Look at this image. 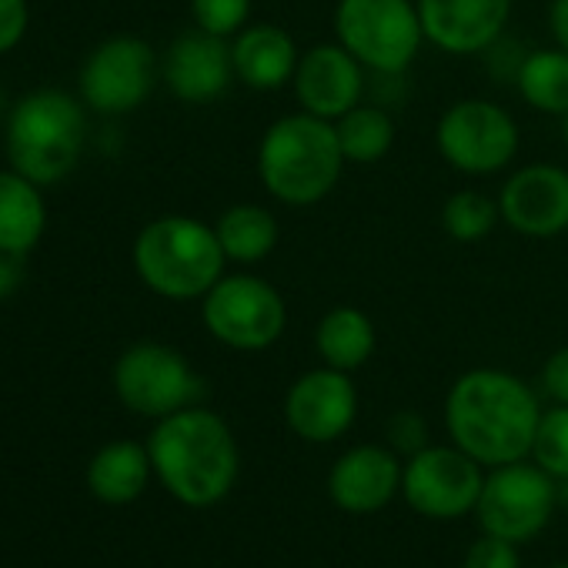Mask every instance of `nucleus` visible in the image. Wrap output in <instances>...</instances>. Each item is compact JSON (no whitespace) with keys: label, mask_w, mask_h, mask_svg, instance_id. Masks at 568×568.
I'll return each instance as SVG.
<instances>
[{"label":"nucleus","mask_w":568,"mask_h":568,"mask_svg":"<svg viewBox=\"0 0 568 568\" xmlns=\"http://www.w3.org/2000/svg\"><path fill=\"white\" fill-rule=\"evenodd\" d=\"M541 405L528 382L501 368L465 372L445 398V428L452 445L481 468L511 465L531 455Z\"/></svg>","instance_id":"nucleus-1"},{"label":"nucleus","mask_w":568,"mask_h":568,"mask_svg":"<svg viewBox=\"0 0 568 568\" xmlns=\"http://www.w3.org/2000/svg\"><path fill=\"white\" fill-rule=\"evenodd\" d=\"M148 452L154 478L187 508L221 505L241 475V448L231 425L201 405L158 418Z\"/></svg>","instance_id":"nucleus-2"},{"label":"nucleus","mask_w":568,"mask_h":568,"mask_svg":"<svg viewBox=\"0 0 568 568\" xmlns=\"http://www.w3.org/2000/svg\"><path fill=\"white\" fill-rule=\"evenodd\" d=\"M345 164L335 124L308 111L277 118L257 144V178L274 201L288 207L325 201L342 181Z\"/></svg>","instance_id":"nucleus-3"},{"label":"nucleus","mask_w":568,"mask_h":568,"mask_svg":"<svg viewBox=\"0 0 568 568\" xmlns=\"http://www.w3.org/2000/svg\"><path fill=\"white\" fill-rule=\"evenodd\" d=\"M227 254L217 231L197 217L164 214L151 221L134 241V267L141 281L161 298H204L224 277Z\"/></svg>","instance_id":"nucleus-4"},{"label":"nucleus","mask_w":568,"mask_h":568,"mask_svg":"<svg viewBox=\"0 0 568 568\" xmlns=\"http://www.w3.org/2000/svg\"><path fill=\"white\" fill-rule=\"evenodd\" d=\"M88 121L81 104L64 91H38L18 104L8 124V158L34 184L68 178L81 158Z\"/></svg>","instance_id":"nucleus-5"},{"label":"nucleus","mask_w":568,"mask_h":568,"mask_svg":"<svg viewBox=\"0 0 568 568\" xmlns=\"http://www.w3.org/2000/svg\"><path fill=\"white\" fill-rule=\"evenodd\" d=\"M338 44L372 74L398 78L425 44L415 0H338Z\"/></svg>","instance_id":"nucleus-6"},{"label":"nucleus","mask_w":568,"mask_h":568,"mask_svg":"<svg viewBox=\"0 0 568 568\" xmlns=\"http://www.w3.org/2000/svg\"><path fill=\"white\" fill-rule=\"evenodd\" d=\"M201 318L211 338L234 352H264L288 325L281 292L257 274H224L201 298Z\"/></svg>","instance_id":"nucleus-7"},{"label":"nucleus","mask_w":568,"mask_h":568,"mask_svg":"<svg viewBox=\"0 0 568 568\" xmlns=\"http://www.w3.org/2000/svg\"><path fill=\"white\" fill-rule=\"evenodd\" d=\"M558 508V481L535 462H511L485 471V485L475 505V521L485 535L511 545L531 541L551 521Z\"/></svg>","instance_id":"nucleus-8"},{"label":"nucleus","mask_w":568,"mask_h":568,"mask_svg":"<svg viewBox=\"0 0 568 568\" xmlns=\"http://www.w3.org/2000/svg\"><path fill=\"white\" fill-rule=\"evenodd\" d=\"M435 144L445 164H452L458 174L488 178L515 161L518 124L501 104L465 98L442 114L435 128Z\"/></svg>","instance_id":"nucleus-9"},{"label":"nucleus","mask_w":568,"mask_h":568,"mask_svg":"<svg viewBox=\"0 0 568 568\" xmlns=\"http://www.w3.org/2000/svg\"><path fill=\"white\" fill-rule=\"evenodd\" d=\"M114 392L124 408L144 418H168L201 402L204 385L187 358L168 345L141 342L114 365Z\"/></svg>","instance_id":"nucleus-10"},{"label":"nucleus","mask_w":568,"mask_h":568,"mask_svg":"<svg viewBox=\"0 0 568 568\" xmlns=\"http://www.w3.org/2000/svg\"><path fill=\"white\" fill-rule=\"evenodd\" d=\"M485 485V468L458 445H428L405 462L402 495L412 511L452 521L471 515Z\"/></svg>","instance_id":"nucleus-11"},{"label":"nucleus","mask_w":568,"mask_h":568,"mask_svg":"<svg viewBox=\"0 0 568 568\" xmlns=\"http://www.w3.org/2000/svg\"><path fill=\"white\" fill-rule=\"evenodd\" d=\"M158 81V54L138 38L104 41L81 71V94L101 114H128L148 101Z\"/></svg>","instance_id":"nucleus-12"},{"label":"nucleus","mask_w":568,"mask_h":568,"mask_svg":"<svg viewBox=\"0 0 568 568\" xmlns=\"http://www.w3.org/2000/svg\"><path fill=\"white\" fill-rule=\"evenodd\" d=\"M358 418V388L348 372L312 368L284 395V425L308 445H328L348 435Z\"/></svg>","instance_id":"nucleus-13"},{"label":"nucleus","mask_w":568,"mask_h":568,"mask_svg":"<svg viewBox=\"0 0 568 568\" xmlns=\"http://www.w3.org/2000/svg\"><path fill=\"white\" fill-rule=\"evenodd\" d=\"M501 221L525 237L568 231V171L558 164H525L498 191Z\"/></svg>","instance_id":"nucleus-14"},{"label":"nucleus","mask_w":568,"mask_h":568,"mask_svg":"<svg viewBox=\"0 0 568 568\" xmlns=\"http://www.w3.org/2000/svg\"><path fill=\"white\" fill-rule=\"evenodd\" d=\"M425 41L445 54H485L505 38L511 0H415Z\"/></svg>","instance_id":"nucleus-15"},{"label":"nucleus","mask_w":568,"mask_h":568,"mask_svg":"<svg viewBox=\"0 0 568 568\" xmlns=\"http://www.w3.org/2000/svg\"><path fill=\"white\" fill-rule=\"evenodd\" d=\"M402 455L385 445H355L328 471V498L348 515H375L402 495Z\"/></svg>","instance_id":"nucleus-16"},{"label":"nucleus","mask_w":568,"mask_h":568,"mask_svg":"<svg viewBox=\"0 0 568 568\" xmlns=\"http://www.w3.org/2000/svg\"><path fill=\"white\" fill-rule=\"evenodd\" d=\"M292 88H295L302 111L335 124L338 118H345L352 108L362 104L365 68L338 41L315 44L312 51L302 54Z\"/></svg>","instance_id":"nucleus-17"},{"label":"nucleus","mask_w":568,"mask_h":568,"mask_svg":"<svg viewBox=\"0 0 568 568\" xmlns=\"http://www.w3.org/2000/svg\"><path fill=\"white\" fill-rule=\"evenodd\" d=\"M231 81H234V58L227 38L197 28L181 34L164 54V84L178 101L211 104L231 88Z\"/></svg>","instance_id":"nucleus-18"},{"label":"nucleus","mask_w":568,"mask_h":568,"mask_svg":"<svg viewBox=\"0 0 568 568\" xmlns=\"http://www.w3.org/2000/svg\"><path fill=\"white\" fill-rule=\"evenodd\" d=\"M234 78L251 91H281L295 81L298 71V44L277 24H251L231 38Z\"/></svg>","instance_id":"nucleus-19"},{"label":"nucleus","mask_w":568,"mask_h":568,"mask_svg":"<svg viewBox=\"0 0 568 568\" xmlns=\"http://www.w3.org/2000/svg\"><path fill=\"white\" fill-rule=\"evenodd\" d=\"M154 475L148 445H138L131 438L108 442L91 462H88V491L104 505H131L144 495L148 481Z\"/></svg>","instance_id":"nucleus-20"},{"label":"nucleus","mask_w":568,"mask_h":568,"mask_svg":"<svg viewBox=\"0 0 568 568\" xmlns=\"http://www.w3.org/2000/svg\"><path fill=\"white\" fill-rule=\"evenodd\" d=\"M375 348H378V332L362 308H348V305L332 308L315 328V352L328 368L352 375L362 365H368Z\"/></svg>","instance_id":"nucleus-21"},{"label":"nucleus","mask_w":568,"mask_h":568,"mask_svg":"<svg viewBox=\"0 0 568 568\" xmlns=\"http://www.w3.org/2000/svg\"><path fill=\"white\" fill-rule=\"evenodd\" d=\"M44 201L34 181L0 171V251L28 254L44 234Z\"/></svg>","instance_id":"nucleus-22"},{"label":"nucleus","mask_w":568,"mask_h":568,"mask_svg":"<svg viewBox=\"0 0 568 568\" xmlns=\"http://www.w3.org/2000/svg\"><path fill=\"white\" fill-rule=\"evenodd\" d=\"M217 241L234 264H257L277 247V221L261 204H234L227 207L217 224Z\"/></svg>","instance_id":"nucleus-23"},{"label":"nucleus","mask_w":568,"mask_h":568,"mask_svg":"<svg viewBox=\"0 0 568 568\" xmlns=\"http://www.w3.org/2000/svg\"><path fill=\"white\" fill-rule=\"evenodd\" d=\"M515 88L528 108L551 114V118H565L568 114V51H561L558 44L545 51H528L515 78Z\"/></svg>","instance_id":"nucleus-24"},{"label":"nucleus","mask_w":568,"mask_h":568,"mask_svg":"<svg viewBox=\"0 0 568 568\" xmlns=\"http://www.w3.org/2000/svg\"><path fill=\"white\" fill-rule=\"evenodd\" d=\"M338 144L348 164H378L395 144V121L378 104H358L335 121Z\"/></svg>","instance_id":"nucleus-25"},{"label":"nucleus","mask_w":568,"mask_h":568,"mask_svg":"<svg viewBox=\"0 0 568 568\" xmlns=\"http://www.w3.org/2000/svg\"><path fill=\"white\" fill-rule=\"evenodd\" d=\"M501 221L498 211V197H488L481 191H458L445 201L442 207V224L445 234L458 244H475L485 234H491V227Z\"/></svg>","instance_id":"nucleus-26"},{"label":"nucleus","mask_w":568,"mask_h":568,"mask_svg":"<svg viewBox=\"0 0 568 568\" xmlns=\"http://www.w3.org/2000/svg\"><path fill=\"white\" fill-rule=\"evenodd\" d=\"M528 458L555 481L568 475V405H551L541 412Z\"/></svg>","instance_id":"nucleus-27"},{"label":"nucleus","mask_w":568,"mask_h":568,"mask_svg":"<svg viewBox=\"0 0 568 568\" xmlns=\"http://www.w3.org/2000/svg\"><path fill=\"white\" fill-rule=\"evenodd\" d=\"M194 24L217 38H234L247 28L251 18V0H191Z\"/></svg>","instance_id":"nucleus-28"},{"label":"nucleus","mask_w":568,"mask_h":568,"mask_svg":"<svg viewBox=\"0 0 568 568\" xmlns=\"http://www.w3.org/2000/svg\"><path fill=\"white\" fill-rule=\"evenodd\" d=\"M428 445H432V442H428V422H425L418 412L405 408V412H395V415L388 418V448H392V452L412 458V455H418V452L428 448Z\"/></svg>","instance_id":"nucleus-29"},{"label":"nucleus","mask_w":568,"mask_h":568,"mask_svg":"<svg viewBox=\"0 0 568 568\" xmlns=\"http://www.w3.org/2000/svg\"><path fill=\"white\" fill-rule=\"evenodd\" d=\"M518 545L505 541V538H495V535H485L478 541H471L468 555H465V565L462 568H521V558L515 551Z\"/></svg>","instance_id":"nucleus-30"},{"label":"nucleus","mask_w":568,"mask_h":568,"mask_svg":"<svg viewBox=\"0 0 568 568\" xmlns=\"http://www.w3.org/2000/svg\"><path fill=\"white\" fill-rule=\"evenodd\" d=\"M538 382H541V395L551 405H568V345L548 355Z\"/></svg>","instance_id":"nucleus-31"},{"label":"nucleus","mask_w":568,"mask_h":568,"mask_svg":"<svg viewBox=\"0 0 568 568\" xmlns=\"http://www.w3.org/2000/svg\"><path fill=\"white\" fill-rule=\"evenodd\" d=\"M28 31V4L24 0H0V54L11 51Z\"/></svg>","instance_id":"nucleus-32"},{"label":"nucleus","mask_w":568,"mask_h":568,"mask_svg":"<svg viewBox=\"0 0 568 568\" xmlns=\"http://www.w3.org/2000/svg\"><path fill=\"white\" fill-rule=\"evenodd\" d=\"M21 284V254L0 251V302H4Z\"/></svg>","instance_id":"nucleus-33"},{"label":"nucleus","mask_w":568,"mask_h":568,"mask_svg":"<svg viewBox=\"0 0 568 568\" xmlns=\"http://www.w3.org/2000/svg\"><path fill=\"white\" fill-rule=\"evenodd\" d=\"M548 28H551V38L561 51H568V0H551L548 8Z\"/></svg>","instance_id":"nucleus-34"},{"label":"nucleus","mask_w":568,"mask_h":568,"mask_svg":"<svg viewBox=\"0 0 568 568\" xmlns=\"http://www.w3.org/2000/svg\"><path fill=\"white\" fill-rule=\"evenodd\" d=\"M558 508H561V511H568V475H565V478H558Z\"/></svg>","instance_id":"nucleus-35"},{"label":"nucleus","mask_w":568,"mask_h":568,"mask_svg":"<svg viewBox=\"0 0 568 568\" xmlns=\"http://www.w3.org/2000/svg\"><path fill=\"white\" fill-rule=\"evenodd\" d=\"M561 134H565V144H568V114L561 118Z\"/></svg>","instance_id":"nucleus-36"},{"label":"nucleus","mask_w":568,"mask_h":568,"mask_svg":"<svg viewBox=\"0 0 568 568\" xmlns=\"http://www.w3.org/2000/svg\"><path fill=\"white\" fill-rule=\"evenodd\" d=\"M551 568H568V561H558V565H551Z\"/></svg>","instance_id":"nucleus-37"}]
</instances>
